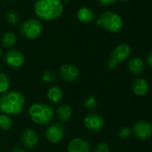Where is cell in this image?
<instances>
[{
	"mask_svg": "<svg viewBox=\"0 0 152 152\" xmlns=\"http://www.w3.org/2000/svg\"><path fill=\"white\" fill-rule=\"evenodd\" d=\"M4 62L12 68H19L24 63L23 54L17 49L8 50L4 56Z\"/></svg>",
	"mask_w": 152,
	"mask_h": 152,
	"instance_id": "cell-9",
	"label": "cell"
},
{
	"mask_svg": "<svg viewBox=\"0 0 152 152\" xmlns=\"http://www.w3.org/2000/svg\"><path fill=\"white\" fill-rule=\"evenodd\" d=\"M83 106L86 109L88 110H94L98 107V100L95 97L93 96H89L87 97L84 101H83Z\"/></svg>",
	"mask_w": 152,
	"mask_h": 152,
	"instance_id": "cell-22",
	"label": "cell"
},
{
	"mask_svg": "<svg viewBox=\"0 0 152 152\" xmlns=\"http://www.w3.org/2000/svg\"><path fill=\"white\" fill-rule=\"evenodd\" d=\"M7 21L11 24H17L20 20V15L15 10H10L6 14Z\"/></svg>",
	"mask_w": 152,
	"mask_h": 152,
	"instance_id": "cell-23",
	"label": "cell"
},
{
	"mask_svg": "<svg viewBox=\"0 0 152 152\" xmlns=\"http://www.w3.org/2000/svg\"><path fill=\"white\" fill-rule=\"evenodd\" d=\"M25 106L24 96L18 91H7L0 97V111L6 115H17Z\"/></svg>",
	"mask_w": 152,
	"mask_h": 152,
	"instance_id": "cell-1",
	"label": "cell"
},
{
	"mask_svg": "<svg viewBox=\"0 0 152 152\" xmlns=\"http://www.w3.org/2000/svg\"><path fill=\"white\" fill-rule=\"evenodd\" d=\"M96 24L109 32H117L123 27V20L117 14L106 11L99 16Z\"/></svg>",
	"mask_w": 152,
	"mask_h": 152,
	"instance_id": "cell-4",
	"label": "cell"
},
{
	"mask_svg": "<svg viewBox=\"0 0 152 152\" xmlns=\"http://www.w3.org/2000/svg\"><path fill=\"white\" fill-rule=\"evenodd\" d=\"M128 70L132 74H140L144 70V64L143 62L140 58H132L128 62Z\"/></svg>",
	"mask_w": 152,
	"mask_h": 152,
	"instance_id": "cell-17",
	"label": "cell"
},
{
	"mask_svg": "<svg viewBox=\"0 0 152 152\" xmlns=\"http://www.w3.org/2000/svg\"><path fill=\"white\" fill-rule=\"evenodd\" d=\"M72 114V109L69 105H61L56 109V117L57 119L64 123L68 121Z\"/></svg>",
	"mask_w": 152,
	"mask_h": 152,
	"instance_id": "cell-16",
	"label": "cell"
},
{
	"mask_svg": "<svg viewBox=\"0 0 152 152\" xmlns=\"http://www.w3.org/2000/svg\"><path fill=\"white\" fill-rule=\"evenodd\" d=\"M77 19L84 23H91L95 19V13L89 7H82L77 12Z\"/></svg>",
	"mask_w": 152,
	"mask_h": 152,
	"instance_id": "cell-15",
	"label": "cell"
},
{
	"mask_svg": "<svg viewBox=\"0 0 152 152\" xmlns=\"http://www.w3.org/2000/svg\"><path fill=\"white\" fill-rule=\"evenodd\" d=\"M147 64L152 68V53H150V54L147 56Z\"/></svg>",
	"mask_w": 152,
	"mask_h": 152,
	"instance_id": "cell-29",
	"label": "cell"
},
{
	"mask_svg": "<svg viewBox=\"0 0 152 152\" xmlns=\"http://www.w3.org/2000/svg\"><path fill=\"white\" fill-rule=\"evenodd\" d=\"M10 87V78L5 72H0V93H6Z\"/></svg>",
	"mask_w": 152,
	"mask_h": 152,
	"instance_id": "cell-20",
	"label": "cell"
},
{
	"mask_svg": "<svg viewBox=\"0 0 152 152\" xmlns=\"http://www.w3.org/2000/svg\"><path fill=\"white\" fill-rule=\"evenodd\" d=\"M132 89L137 96H144L148 91V82L144 78H138L132 83Z\"/></svg>",
	"mask_w": 152,
	"mask_h": 152,
	"instance_id": "cell-14",
	"label": "cell"
},
{
	"mask_svg": "<svg viewBox=\"0 0 152 152\" xmlns=\"http://www.w3.org/2000/svg\"><path fill=\"white\" fill-rule=\"evenodd\" d=\"M68 152H91L90 143L81 138H75L70 140L67 145Z\"/></svg>",
	"mask_w": 152,
	"mask_h": 152,
	"instance_id": "cell-12",
	"label": "cell"
},
{
	"mask_svg": "<svg viewBox=\"0 0 152 152\" xmlns=\"http://www.w3.org/2000/svg\"><path fill=\"white\" fill-rule=\"evenodd\" d=\"M12 125L13 120L8 115H0V129L2 131H8L12 128Z\"/></svg>",
	"mask_w": 152,
	"mask_h": 152,
	"instance_id": "cell-21",
	"label": "cell"
},
{
	"mask_svg": "<svg viewBox=\"0 0 152 152\" xmlns=\"http://www.w3.org/2000/svg\"><path fill=\"white\" fill-rule=\"evenodd\" d=\"M83 124L91 132H99L104 127L105 121L100 115L97 113H91L84 117Z\"/></svg>",
	"mask_w": 152,
	"mask_h": 152,
	"instance_id": "cell-10",
	"label": "cell"
},
{
	"mask_svg": "<svg viewBox=\"0 0 152 152\" xmlns=\"http://www.w3.org/2000/svg\"><path fill=\"white\" fill-rule=\"evenodd\" d=\"M64 10L61 0H37L34 5L36 15L45 21L58 18Z\"/></svg>",
	"mask_w": 152,
	"mask_h": 152,
	"instance_id": "cell-2",
	"label": "cell"
},
{
	"mask_svg": "<svg viewBox=\"0 0 152 152\" xmlns=\"http://www.w3.org/2000/svg\"><path fill=\"white\" fill-rule=\"evenodd\" d=\"M55 111L54 108L46 103H34L29 109V115L33 123L39 125L48 124L53 119Z\"/></svg>",
	"mask_w": 152,
	"mask_h": 152,
	"instance_id": "cell-3",
	"label": "cell"
},
{
	"mask_svg": "<svg viewBox=\"0 0 152 152\" xmlns=\"http://www.w3.org/2000/svg\"><path fill=\"white\" fill-rule=\"evenodd\" d=\"M59 76L64 82L74 83L78 80L80 76V72L79 69L75 65L70 64H64L59 69Z\"/></svg>",
	"mask_w": 152,
	"mask_h": 152,
	"instance_id": "cell-8",
	"label": "cell"
},
{
	"mask_svg": "<svg viewBox=\"0 0 152 152\" xmlns=\"http://www.w3.org/2000/svg\"><path fill=\"white\" fill-rule=\"evenodd\" d=\"M1 56H2V50H1V48H0V58H1Z\"/></svg>",
	"mask_w": 152,
	"mask_h": 152,
	"instance_id": "cell-30",
	"label": "cell"
},
{
	"mask_svg": "<svg viewBox=\"0 0 152 152\" xmlns=\"http://www.w3.org/2000/svg\"><path fill=\"white\" fill-rule=\"evenodd\" d=\"M131 134H132V130H131L130 128H128V127H124V128H122V129L119 131V132H118L119 137L122 138V139H126V138L130 137Z\"/></svg>",
	"mask_w": 152,
	"mask_h": 152,
	"instance_id": "cell-26",
	"label": "cell"
},
{
	"mask_svg": "<svg viewBox=\"0 0 152 152\" xmlns=\"http://www.w3.org/2000/svg\"><path fill=\"white\" fill-rule=\"evenodd\" d=\"M10 152H27L24 148H20V147H15V148H14Z\"/></svg>",
	"mask_w": 152,
	"mask_h": 152,
	"instance_id": "cell-28",
	"label": "cell"
},
{
	"mask_svg": "<svg viewBox=\"0 0 152 152\" xmlns=\"http://www.w3.org/2000/svg\"><path fill=\"white\" fill-rule=\"evenodd\" d=\"M132 132L138 139H147L152 134V125L147 121H139L134 124Z\"/></svg>",
	"mask_w": 152,
	"mask_h": 152,
	"instance_id": "cell-11",
	"label": "cell"
},
{
	"mask_svg": "<svg viewBox=\"0 0 152 152\" xmlns=\"http://www.w3.org/2000/svg\"><path fill=\"white\" fill-rule=\"evenodd\" d=\"M94 152H109V146L106 142H99L96 145Z\"/></svg>",
	"mask_w": 152,
	"mask_h": 152,
	"instance_id": "cell-25",
	"label": "cell"
},
{
	"mask_svg": "<svg viewBox=\"0 0 152 152\" xmlns=\"http://www.w3.org/2000/svg\"><path fill=\"white\" fill-rule=\"evenodd\" d=\"M56 80V74L51 71L45 72L41 76V81L45 83H52Z\"/></svg>",
	"mask_w": 152,
	"mask_h": 152,
	"instance_id": "cell-24",
	"label": "cell"
},
{
	"mask_svg": "<svg viewBox=\"0 0 152 152\" xmlns=\"http://www.w3.org/2000/svg\"><path fill=\"white\" fill-rule=\"evenodd\" d=\"M65 134V129L60 123H54L46 130L45 137L51 143L59 142Z\"/></svg>",
	"mask_w": 152,
	"mask_h": 152,
	"instance_id": "cell-7",
	"label": "cell"
},
{
	"mask_svg": "<svg viewBox=\"0 0 152 152\" xmlns=\"http://www.w3.org/2000/svg\"><path fill=\"white\" fill-rule=\"evenodd\" d=\"M122 1H128V0H122Z\"/></svg>",
	"mask_w": 152,
	"mask_h": 152,
	"instance_id": "cell-32",
	"label": "cell"
},
{
	"mask_svg": "<svg viewBox=\"0 0 152 152\" xmlns=\"http://www.w3.org/2000/svg\"><path fill=\"white\" fill-rule=\"evenodd\" d=\"M130 53L131 48L127 44H120L116 46L107 63V67L110 69H115L119 63L124 61L130 56Z\"/></svg>",
	"mask_w": 152,
	"mask_h": 152,
	"instance_id": "cell-6",
	"label": "cell"
},
{
	"mask_svg": "<svg viewBox=\"0 0 152 152\" xmlns=\"http://www.w3.org/2000/svg\"><path fill=\"white\" fill-rule=\"evenodd\" d=\"M21 141L24 147L28 148H33L38 145L39 136L34 130L25 129L21 135Z\"/></svg>",
	"mask_w": 152,
	"mask_h": 152,
	"instance_id": "cell-13",
	"label": "cell"
},
{
	"mask_svg": "<svg viewBox=\"0 0 152 152\" xmlns=\"http://www.w3.org/2000/svg\"><path fill=\"white\" fill-rule=\"evenodd\" d=\"M63 1H64V2H65V3H68V2L70 1V0H63Z\"/></svg>",
	"mask_w": 152,
	"mask_h": 152,
	"instance_id": "cell-31",
	"label": "cell"
},
{
	"mask_svg": "<svg viewBox=\"0 0 152 152\" xmlns=\"http://www.w3.org/2000/svg\"><path fill=\"white\" fill-rule=\"evenodd\" d=\"M16 42V36L15 33L8 31L3 34L2 39H1V43L3 45V47L5 48H10L12 46H14Z\"/></svg>",
	"mask_w": 152,
	"mask_h": 152,
	"instance_id": "cell-19",
	"label": "cell"
},
{
	"mask_svg": "<svg viewBox=\"0 0 152 152\" xmlns=\"http://www.w3.org/2000/svg\"><path fill=\"white\" fill-rule=\"evenodd\" d=\"M42 30L43 25L41 22L35 18H30L25 20L20 27L21 34L28 39H37L41 34Z\"/></svg>",
	"mask_w": 152,
	"mask_h": 152,
	"instance_id": "cell-5",
	"label": "cell"
},
{
	"mask_svg": "<svg viewBox=\"0 0 152 152\" xmlns=\"http://www.w3.org/2000/svg\"><path fill=\"white\" fill-rule=\"evenodd\" d=\"M115 1H116V0H99V2L103 6H109V5H111L112 3H114Z\"/></svg>",
	"mask_w": 152,
	"mask_h": 152,
	"instance_id": "cell-27",
	"label": "cell"
},
{
	"mask_svg": "<svg viewBox=\"0 0 152 152\" xmlns=\"http://www.w3.org/2000/svg\"><path fill=\"white\" fill-rule=\"evenodd\" d=\"M48 99L55 104L59 103L63 99V91L58 86L51 87L48 91Z\"/></svg>",
	"mask_w": 152,
	"mask_h": 152,
	"instance_id": "cell-18",
	"label": "cell"
}]
</instances>
